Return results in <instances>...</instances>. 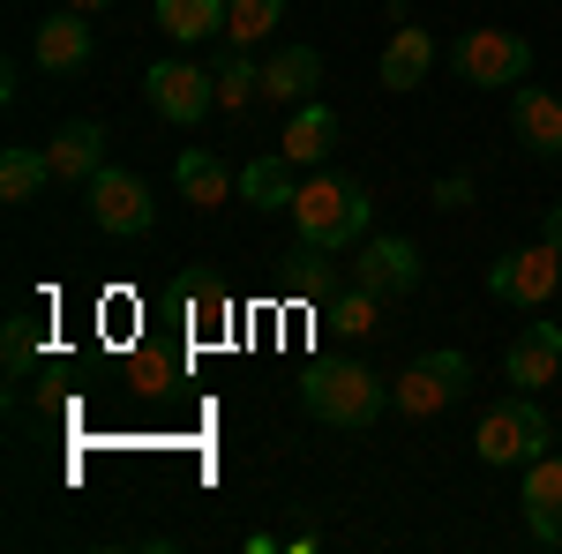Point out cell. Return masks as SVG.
Returning a JSON list of instances; mask_svg holds the SVG:
<instances>
[{
	"label": "cell",
	"instance_id": "9c48e42d",
	"mask_svg": "<svg viewBox=\"0 0 562 554\" xmlns=\"http://www.w3.org/2000/svg\"><path fill=\"white\" fill-rule=\"evenodd\" d=\"M352 285H368V293H383V299H405V293H420V248L413 240H360L352 248Z\"/></svg>",
	"mask_w": 562,
	"mask_h": 554
},
{
	"label": "cell",
	"instance_id": "cb8c5ba5",
	"mask_svg": "<svg viewBox=\"0 0 562 554\" xmlns=\"http://www.w3.org/2000/svg\"><path fill=\"white\" fill-rule=\"evenodd\" d=\"M323 315H330V330H346V338H375V330H383V323H375V315H383V293L346 285V293H330V307H323Z\"/></svg>",
	"mask_w": 562,
	"mask_h": 554
},
{
	"label": "cell",
	"instance_id": "ffe728a7",
	"mask_svg": "<svg viewBox=\"0 0 562 554\" xmlns=\"http://www.w3.org/2000/svg\"><path fill=\"white\" fill-rule=\"evenodd\" d=\"M158 31L180 38V45L225 38V0H158Z\"/></svg>",
	"mask_w": 562,
	"mask_h": 554
},
{
	"label": "cell",
	"instance_id": "9a60e30c",
	"mask_svg": "<svg viewBox=\"0 0 562 554\" xmlns=\"http://www.w3.org/2000/svg\"><path fill=\"white\" fill-rule=\"evenodd\" d=\"M428 68H435V38L420 31V23H397L390 45H383V60H375V83L383 90H420Z\"/></svg>",
	"mask_w": 562,
	"mask_h": 554
},
{
	"label": "cell",
	"instance_id": "e0dca14e",
	"mask_svg": "<svg viewBox=\"0 0 562 554\" xmlns=\"http://www.w3.org/2000/svg\"><path fill=\"white\" fill-rule=\"evenodd\" d=\"M293 158L285 150H262L240 166V203H256V211H293V195H301V180H293Z\"/></svg>",
	"mask_w": 562,
	"mask_h": 554
},
{
	"label": "cell",
	"instance_id": "83f0119b",
	"mask_svg": "<svg viewBox=\"0 0 562 554\" xmlns=\"http://www.w3.org/2000/svg\"><path fill=\"white\" fill-rule=\"evenodd\" d=\"M428 203H435V211H473V180H465V172H442Z\"/></svg>",
	"mask_w": 562,
	"mask_h": 554
},
{
	"label": "cell",
	"instance_id": "7402d4cb",
	"mask_svg": "<svg viewBox=\"0 0 562 554\" xmlns=\"http://www.w3.org/2000/svg\"><path fill=\"white\" fill-rule=\"evenodd\" d=\"M211 76H217V105H225V113H240V105H256V98H262V68L248 60V45H225Z\"/></svg>",
	"mask_w": 562,
	"mask_h": 554
},
{
	"label": "cell",
	"instance_id": "f546056e",
	"mask_svg": "<svg viewBox=\"0 0 562 554\" xmlns=\"http://www.w3.org/2000/svg\"><path fill=\"white\" fill-rule=\"evenodd\" d=\"M68 8H83V15H98V8H113V0H68Z\"/></svg>",
	"mask_w": 562,
	"mask_h": 554
},
{
	"label": "cell",
	"instance_id": "7a4b0ae2",
	"mask_svg": "<svg viewBox=\"0 0 562 554\" xmlns=\"http://www.w3.org/2000/svg\"><path fill=\"white\" fill-rule=\"evenodd\" d=\"M301 405L323 427H375L390 405V383L368 360H315L301 375Z\"/></svg>",
	"mask_w": 562,
	"mask_h": 554
},
{
	"label": "cell",
	"instance_id": "ba28073f",
	"mask_svg": "<svg viewBox=\"0 0 562 554\" xmlns=\"http://www.w3.org/2000/svg\"><path fill=\"white\" fill-rule=\"evenodd\" d=\"M83 203H90V225L98 233H113V240H143L150 233V188L135 180V172H121V166H98V180L83 188Z\"/></svg>",
	"mask_w": 562,
	"mask_h": 554
},
{
	"label": "cell",
	"instance_id": "f1b7e54d",
	"mask_svg": "<svg viewBox=\"0 0 562 554\" xmlns=\"http://www.w3.org/2000/svg\"><path fill=\"white\" fill-rule=\"evenodd\" d=\"M540 240H555V248H562V203L548 211V233H540Z\"/></svg>",
	"mask_w": 562,
	"mask_h": 554
},
{
	"label": "cell",
	"instance_id": "44dd1931",
	"mask_svg": "<svg viewBox=\"0 0 562 554\" xmlns=\"http://www.w3.org/2000/svg\"><path fill=\"white\" fill-rule=\"evenodd\" d=\"M45 180H53V158L31 150V143H8L0 150V203H31Z\"/></svg>",
	"mask_w": 562,
	"mask_h": 554
},
{
	"label": "cell",
	"instance_id": "2e32d148",
	"mask_svg": "<svg viewBox=\"0 0 562 554\" xmlns=\"http://www.w3.org/2000/svg\"><path fill=\"white\" fill-rule=\"evenodd\" d=\"M315 83H323V53L315 45H285V53L262 60V98L270 105H307Z\"/></svg>",
	"mask_w": 562,
	"mask_h": 554
},
{
	"label": "cell",
	"instance_id": "ac0fdd59",
	"mask_svg": "<svg viewBox=\"0 0 562 554\" xmlns=\"http://www.w3.org/2000/svg\"><path fill=\"white\" fill-rule=\"evenodd\" d=\"M338 135H346V128H338V113L307 98V105H293V121H285V143H278V150H285L293 166H323V158L338 150Z\"/></svg>",
	"mask_w": 562,
	"mask_h": 554
},
{
	"label": "cell",
	"instance_id": "8992f818",
	"mask_svg": "<svg viewBox=\"0 0 562 554\" xmlns=\"http://www.w3.org/2000/svg\"><path fill=\"white\" fill-rule=\"evenodd\" d=\"M562 285V248L555 240H532V248H510V256L487 262V293L510 299V307H548Z\"/></svg>",
	"mask_w": 562,
	"mask_h": 554
},
{
	"label": "cell",
	"instance_id": "d4e9b609",
	"mask_svg": "<svg viewBox=\"0 0 562 554\" xmlns=\"http://www.w3.org/2000/svg\"><path fill=\"white\" fill-rule=\"evenodd\" d=\"M285 278H293V293H323V299L338 293V285H330V248H307V240L285 256Z\"/></svg>",
	"mask_w": 562,
	"mask_h": 554
},
{
	"label": "cell",
	"instance_id": "d6986e66",
	"mask_svg": "<svg viewBox=\"0 0 562 554\" xmlns=\"http://www.w3.org/2000/svg\"><path fill=\"white\" fill-rule=\"evenodd\" d=\"M173 180H180V203H188V211H217L225 195H240V172H225L211 150H180Z\"/></svg>",
	"mask_w": 562,
	"mask_h": 554
},
{
	"label": "cell",
	"instance_id": "4fadbf2b",
	"mask_svg": "<svg viewBox=\"0 0 562 554\" xmlns=\"http://www.w3.org/2000/svg\"><path fill=\"white\" fill-rule=\"evenodd\" d=\"M510 128L532 158H562V98L540 83H518L510 90Z\"/></svg>",
	"mask_w": 562,
	"mask_h": 554
},
{
	"label": "cell",
	"instance_id": "5b68a950",
	"mask_svg": "<svg viewBox=\"0 0 562 554\" xmlns=\"http://www.w3.org/2000/svg\"><path fill=\"white\" fill-rule=\"evenodd\" d=\"M450 68H458V83H473V90H518L532 76V45L518 31H503V23H480V31H465L450 45Z\"/></svg>",
	"mask_w": 562,
	"mask_h": 554
},
{
	"label": "cell",
	"instance_id": "277c9868",
	"mask_svg": "<svg viewBox=\"0 0 562 554\" xmlns=\"http://www.w3.org/2000/svg\"><path fill=\"white\" fill-rule=\"evenodd\" d=\"M465 389H473V360L442 344V352H420V360H405V375L390 383V405H397L405 420H435V412H450Z\"/></svg>",
	"mask_w": 562,
	"mask_h": 554
},
{
	"label": "cell",
	"instance_id": "30bf717a",
	"mask_svg": "<svg viewBox=\"0 0 562 554\" xmlns=\"http://www.w3.org/2000/svg\"><path fill=\"white\" fill-rule=\"evenodd\" d=\"M31 60H38L45 76H83V68H90V15H83V8L45 15L38 38H31Z\"/></svg>",
	"mask_w": 562,
	"mask_h": 554
},
{
	"label": "cell",
	"instance_id": "4316f807",
	"mask_svg": "<svg viewBox=\"0 0 562 554\" xmlns=\"http://www.w3.org/2000/svg\"><path fill=\"white\" fill-rule=\"evenodd\" d=\"M38 360V323L31 315H8V375H23Z\"/></svg>",
	"mask_w": 562,
	"mask_h": 554
},
{
	"label": "cell",
	"instance_id": "7c38bea8",
	"mask_svg": "<svg viewBox=\"0 0 562 554\" xmlns=\"http://www.w3.org/2000/svg\"><path fill=\"white\" fill-rule=\"evenodd\" d=\"M525 532L540 547H562V450L525 465Z\"/></svg>",
	"mask_w": 562,
	"mask_h": 554
},
{
	"label": "cell",
	"instance_id": "5bb4252c",
	"mask_svg": "<svg viewBox=\"0 0 562 554\" xmlns=\"http://www.w3.org/2000/svg\"><path fill=\"white\" fill-rule=\"evenodd\" d=\"M45 158H53V180L90 188V180H98V166H105V128H98V121H68V128H53Z\"/></svg>",
	"mask_w": 562,
	"mask_h": 554
},
{
	"label": "cell",
	"instance_id": "484cf974",
	"mask_svg": "<svg viewBox=\"0 0 562 554\" xmlns=\"http://www.w3.org/2000/svg\"><path fill=\"white\" fill-rule=\"evenodd\" d=\"M180 307H188V315H195V323H225V315H233V293H225V285H217V278H180Z\"/></svg>",
	"mask_w": 562,
	"mask_h": 554
},
{
	"label": "cell",
	"instance_id": "8fae6325",
	"mask_svg": "<svg viewBox=\"0 0 562 554\" xmlns=\"http://www.w3.org/2000/svg\"><path fill=\"white\" fill-rule=\"evenodd\" d=\"M503 375L518 389H548L562 375V323H525L510 352H503Z\"/></svg>",
	"mask_w": 562,
	"mask_h": 554
},
{
	"label": "cell",
	"instance_id": "52a82bcc",
	"mask_svg": "<svg viewBox=\"0 0 562 554\" xmlns=\"http://www.w3.org/2000/svg\"><path fill=\"white\" fill-rule=\"evenodd\" d=\"M143 98H150L158 121L195 128V121L217 105V76H211V68H195V60H158V68L143 76Z\"/></svg>",
	"mask_w": 562,
	"mask_h": 554
},
{
	"label": "cell",
	"instance_id": "6da1fadb",
	"mask_svg": "<svg viewBox=\"0 0 562 554\" xmlns=\"http://www.w3.org/2000/svg\"><path fill=\"white\" fill-rule=\"evenodd\" d=\"M368 188L360 180H338V172H323V180H307L301 195H293V233H301L307 248H330V256H346L368 240Z\"/></svg>",
	"mask_w": 562,
	"mask_h": 554
},
{
	"label": "cell",
	"instance_id": "603a6c76",
	"mask_svg": "<svg viewBox=\"0 0 562 554\" xmlns=\"http://www.w3.org/2000/svg\"><path fill=\"white\" fill-rule=\"evenodd\" d=\"M285 23V0H225V45H262Z\"/></svg>",
	"mask_w": 562,
	"mask_h": 554
},
{
	"label": "cell",
	"instance_id": "3957f363",
	"mask_svg": "<svg viewBox=\"0 0 562 554\" xmlns=\"http://www.w3.org/2000/svg\"><path fill=\"white\" fill-rule=\"evenodd\" d=\"M473 450H480V465H532V457L555 450V427L532 405V389H510V397H495V405L480 412Z\"/></svg>",
	"mask_w": 562,
	"mask_h": 554
}]
</instances>
